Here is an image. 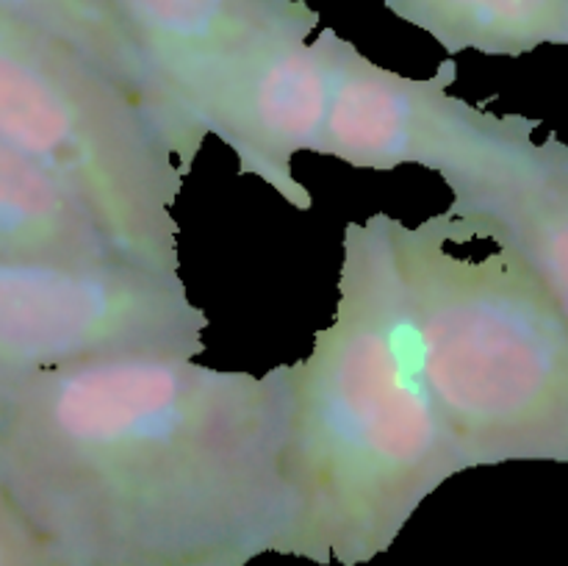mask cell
I'll return each instance as SVG.
<instances>
[{"instance_id": "obj_1", "label": "cell", "mask_w": 568, "mask_h": 566, "mask_svg": "<svg viewBox=\"0 0 568 566\" xmlns=\"http://www.w3.org/2000/svg\"><path fill=\"white\" fill-rule=\"evenodd\" d=\"M288 364L175 350L94 355L0 400V477L64 566H194L277 553Z\"/></svg>"}, {"instance_id": "obj_2", "label": "cell", "mask_w": 568, "mask_h": 566, "mask_svg": "<svg viewBox=\"0 0 568 566\" xmlns=\"http://www.w3.org/2000/svg\"><path fill=\"white\" fill-rule=\"evenodd\" d=\"M460 475L422 364L386 211L347 222L338 300L288 364V516L277 555L364 566Z\"/></svg>"}, {"instance_id": "obj_3", "label": "cell", "mask_w": 568, "mask_h": 566, "mask_svg": "<svg viewBox=\"0 0 568 566\" xmlns=\"http://www.w3.org/2000/svg\"><path fill=\"white\" fill-rule=\"evenodd\" d=\"M483 242V239H480ZM394 216L427 388L460 472L568 464V320L510 250Z\"/></svg>"}, {"instance_id": "obj_4", "label": "cell", "mask_w": 568, "mask_h": 566, "mask_svg": "<svg viewBox=\"0 0 568 566\" xmlns=\"http://www.w3.org/2000/svg\"><path fill=\"white\" fill-rule=\"evenodd\" d=\"M0 144L55 172L122 259L181 272L175 203L192 161L175 133L81 50L3 6Z\"/></svg>"}, {"instance_id": "obj_5", "label": "cell", "mask_w": 568, "mask_h": 566, "mask_svg": "<svg viewBox=\"0 0 568 566\" xmlns=\"http://www.w3.org/2000/svg\"><path fill=\"white\" fill-rule=\"evenodd\" d=\"M209 314L181 272L111 261L33 266L0 261V400L50 370L125 350H205Z\"/></svg>"}, {"instance_id": "obj_6", "label": "cell", "mask_w": 568, "mask_h": 566, "mask_svg": "<svg viewBox=\"0 0 568 566\" xmlns=\"http://www.w3.org/2000/svg\"><path fill=\"white\" fill-rule=\"evenodd\" d=\"M111 6L192 159L214 117L244 83L320 28V11L305 0H111Z\"/></svg>"}, {"instance_id": "obj_7", "label": "cell", "mask_w": 568, "mask_h": 566, "mask_svg": "<svg viewBox=\"0 0 568 566\" xmlns=\"http://www.w3.org/2000/svg\"><path fill=\"white\" fill-rule=\"evenodd\" d=\"M458 64L444 61L430 78H408L366 59L338 39L331 105L316 155L353 170L392 172L422 166L444 183L480 164L514 125L516 114H494L449 94Z\"/></svg>"}, {"instance_id": "obj_8", "label": "cell", "mask_w": 568, "mask_h": 566, "mask_svg": "<svg viewBox=\"0 0 568 566\" xmlns=\"http://www.w3.org/2000/svg\"><path fill=\"white\" fill-rule=\"evenodd\" d=\"M516 114L503 142L464 175L447 181L438 211L455 233L510 250L544 283L568 320V142Z\"/></svg>"}, {"instance_id": "obj_9", "label": "cell", "mask_w": 568, "mask_h": 566, "mask_svg": "<svg viewBox=\"0 0 568 566\" xmlns=\"http://www.w3.org/2000/svg\"><path fill=\"white\" fill-rule=\"evenodd\" d=\"M338 39L342 33L322 28L316 39L275 55L209 128L236 155L239 175L264 181L297 211H311L314 198L294 175V155L314 153L325 125Z\"/></svg>"}, {"instance_id": "obj_10", "label": "cell", "mask_w": 568, "mask_h": 566, "mask_svg": "<svg viewBox=\"0 0 568 566\" xmlns=\"http://www.w3.org/2000/svg\"><path fill=\"white\" fill-rule=\"evenodd\" d=\"M0 261L98 266L125 259L87 203L55 172L0 144Z\"/></svg>"}, {"instance_id": "obj_11", "label": "cell", "mask_w": 568, "mask_h": 566, "mask_svg": "<svg viewBox=\"0 0 568 566\" xmlns=\"http://www.w3.org/2000/svg\"><path fill=\"white\" fill-rule=\"evenodd\" d=\"M383 6L449 55L475 50L519 59L568 39V0H383Z\"/></svg>"}, {"instance_id": "obj_12", "label": "cell", "mask_w": 568, "mask_h": 566, "mask_svg": "<svg viewBox=\"0 0 568 566\" xmlns=\"http://www.w3.org/2000/svg\"><path fill=\"white\" fill-rule=\"evenodd\" d=\"M0 6L20 14L22 20L55 33V37L64 39L75 50H81L105 75H111L120 87H125L142 103H148L170 125L178 142H181L172 122L166 120L161 103L155 100L142 59H139L125 28H122L111 0H0ZM183 153H186V148H183Z\"/></svg>"}, {"instance_id": "obj_13", "label": "cell", "mask_w": 568, "mask_h": 566, "mask_svg": "<svg viewBox=\"0 0 568 566\" xmlns=\"http://www.w3.org/2000/svg\"><path fill=\"white\" fill-rule=\"evenodd\" d=\"M0 566H64L0 477Z\"/></svg>"}, {"instance_id": "obj_14", "label": "cell", "mask_w": 568, "mask_h": 566, "mask_svg": "<svg viewBox=\"0 0 568 566\" xmlns=\"http://www.w3.org/2000/svg\"><path fill=\"white\" fill-rule=\"evenodd\" d=\"M194 566H247V560H242V558H216V560H205V564H194Z\"/></svg>"}, {"instance_id": "obj_15", "label": "cell", "mask_w": 568, "mask_h": 566, "mask_svg": "<svg viewBox=\"0 0 568 566\" xmlns=\"http://www.w3.org/2000/svg\"><path fill=\"white\" fill-rule=\"evenodd\" d=\"M566 48H568V39H566Z\"/></svg>"}]
</instances>
